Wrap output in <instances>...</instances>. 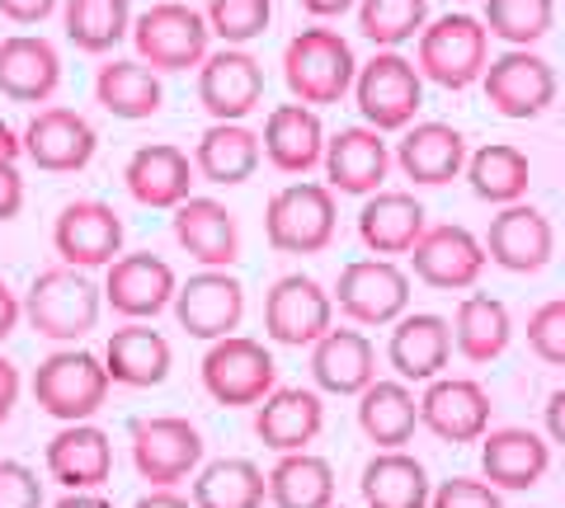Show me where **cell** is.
I'll list each match as a JSON object with an SVG mask.
<instances>
[{
	"label": "cell",
	"instance_id": "obj_1",
	"mask_svg": "<svg viewBox=\"0 0 565 508\" xmlns=\"http://www.w3.org/2000/svg\"><path fill=\"white\" fill-rule=\"evenodd\" d=\"M104 315V288L85 269L52 264L43 273H33V283L24 292V321L33 335L52 339L57 348L81 344L95 335Z\"/></svg>",
	"mask_w": 565,
	"mask_h": 508
},
{
	"label": "cell",
	"instance_id": "obj_2",
	"mask_svg": "<svg viewBox=\"0 0 565 508\" xmlns=\"http://www.w3.org/2000/svg\"><path fill=\"white\" fill-rule=\"evenodd\" d=\"M109 367H104L99 354L81 344H66V348H52V354L33 367V381L29 391L39 400V410L57 424H85L104 410L109 400Z\"/></svg>",
	"mask_w": 565,
	"mask_h": 508
},
{
	"label": "cell",
	"instance_id": "obj_3",
	"mask_svg": "<svg viewBox=\"0 0 565 508\" xmlns=\"http://www.w3.org/2000/svg\"><path fill=\"white\" fill-rule=\"evenodd\" d=\"M282 80H288L297 104H311V109L340 104L344 95H353V80H359L353 43L334 29H302L282 47Z\"/></svg>",
	"mask_w": 565,
	"mask_h": 508
},
{
	"label": "cell",
	"instance_id": "obj_4",
	"mask_svg": "<svg viewBox=\"0 0 565 508\" xmlns=\"http://www.w3.org/2000/svg\"><path fill=\"white\" fill-rule=\"evenodd\" d=\"M340 226V194L330 184L297 180L264 203V240L278 255H321Z\"/></svg>",
	"mask_w": 565,
	"mask_h": 508
},
{
	"label": "cell",
	"instance_id": "obj_5",
	"mask_svg": "<svg viewBox=\"0 0 565 508\" xmlns=\"http://www.w3.org/2000/svg\"><path fill=\"white\" fill-rule=\"evenodd\" d=\"M199 377H203V391L226 410H255L264 396L278 391V363L250 335H226L217 344H207Z\"/></svg>",
	"mask_w": 565,
	"mask_h": 508
},
{
	"label": "cell",
	"instance_id": "obj_6",
	"mask_svg": "<svg viewBox=\"0 0 565 508\" xmlns=\"http://www.w3.org/2000/svg\"><path fill=\"white\" fill-rule=\"evenodd\" d=\"M415 66L424 80L444 85V90H467L490 66V29L476 14H444V20L424 24Z\"/></svg>",
	"mask_w": 565,
	"mask_h": 508
},
{
	"label": "cell",
	"instance_id": "obj_7",
	"mask_svg": "<svg viewBox=\"0 0 565 508\" xmlns=\"http://www.w3.org/2000/svg\"><path fill=\"white\" fill-rule=\"evenodd\" d=\"M207 14L184 6V0H161V6L141 10L132 20V47L137 62H147L151 72H189V66L207 62Z\"/></svg>",
	"mask_w": 565,
	"mask_h": 508
},
{
	"label": "cell",
	"instance_id": "obj_8",
	"mask_svg": "<svg viewBox=\"0 0 565 508\" xmlns=\"http://www.w3.org/2000/svg\"><path fill=\"white\" fill-rule=\"evenodd\" d=\"M330 296H334V311L349 325H367V329L396 325L411 311V269H401L396 259H382V255L349 259Z\"/></svg>",
	"mask_w": 565,
	"mask_h": 508
},
{
	"label": "cell",
	"instance_id": "obj_9",
	"mask_svg": "<svg viewBox=\"0 0 565 508\" xmlns=\"http://www.w3.org/2000/svg\"><path fill=\"white\" fill-rule=\"evenodd\" d=\"M353 104L367 128L377 132H405L415 122V114L424 109V76L411 57L401 52H373V62L359 66V80H353Z\"/></svg>",
	"mask_w": 565,
	"mask_h": 508
},
{
	"label": "cell",
	"instance_id": "obj_10",
	"mask_svg": "<svg viewBox=\"0 0 565 508\" xmlns=\"http://www.w3.org/2000/svg\"><path fill=\"white\" fill-rule=\"evenodd\" d=\"M132 466L151 489H180L203 466V433L184 414H151L132 424Z\"/></svg>",
	"mask_w": 565,
	"mask_h": 508
},
{
	"label": "cell",
	"instance_id": "obj_11",
	"mask_svg": "<svg viewBox=\"0 0 565 508\" xmlns=\"http://www.w3.org/2000/svg\"><path fill=\"white\" fill-rule=\"evenodd\" d=\"M481 90L500 118L527 122V118H542L556 104V72L533 47H509L500 57H490Z\"/></svg>",
	"mask_w": 565,
	"mask_h": 508
},
{
	"label": "cell",
	"instance_id": "obj_12",
	"mask_svg": "<svg viewBox=\"0 0 565 508\" xmlns=\"http://www.w3.org/2000/svg\"><path fill=\"white\" fill-rule=\"evenodd\" d=\"M334 329V296L311 273H282L264 296V335L282 348H311Z\"/></svg>",
	"mask_w": 565,
	"mask_h": 508
},
{
	"label": "cell",
	"instance_id": "obj_13",
	"mask_svg": "<svg viewBox=\"0 0 565 508\" xmlns=\"http://www.w3.org/2000/svg\"><path fill=\"white\" fill-rule=\"evenodd\" d=\"M170 311L189 339L217 344L226 335H236L245 321V283L232 269H199L189 283H180Z\"/></svg>",
	"mask_w": 565,
	"mask_h": 508
},
{
	"label": "cell",
	"instance_id": "obj_14",
	"mask_svg": "<svg viewBox=\"0 0 565 508\" xmlns=\"http://www.w3.org/2000/svg\"><path fill=\"white\" fill-rule=\"evenodd\" d=\"M122 236H128V226L99 198L66 203L57 221H52V250H57V259L71 269H85V273L109 269L122 255Z\"/></svg>",
	"mask_w": 565,
	"mask_h": 508
},
{
	"label": "cell",
	"instance_id": "obj_15",
	"mask_svg": "<svg viewBox=\"0 0 565 508\" xmlns=\"http://www.w3.org/2000/svg\"><path fill=\"white\" fill-rule=\"evenodd\" d=\"M486 245L476 231L457 221H438L419 236V245L411 250V278H419L424 288L434 292H471L486 273Z\"/></svg>",
	"mask_w": 565,
	"mask_h": 508
},
{
	"label": "cell",
	"instance_id": "obj_16",
	"mask_svg": "<svg viewBox=\"0 0 565 508\" xmlns=\"http://www.w3.org/2000/svg\"><path fill=\"white\" fill-rule=\"evenodd\" d=\"M104 306L122 321H156L161 311L174 306V292H180V278H174L170 259L151 255V250H132L118 255L109 269H104Z\"/></svg>",
	"mask_w": 565,
	"mask_h": 508
},
{
	"label": "cell",
	"instance_id": "obj_17",
	"mask_svg": "<svg viewBox=\"0 0 565 508\" xmlns=\"http://www.w3.org/2000/svg\"><path fill=\"white\" fill-rule=\"evenodd\" d=\"M481 245H486V259L494 269L527 278V273H542L546 264H552L556 231H552V217H546L542 207L509 203V207H500V213L490 217Z\"/></svg>",
	"mask_w": 565,
	"mask_h": 508
},
{
	"label": "cell",
	"instance_id": "obj_18",
	"mask_svg": "<svg viewBox=\"0 0 565 508\" xmlns=\"http://www.w3.org/2000/svg\"><path fill=\"white\" fill-rule=\"evenodd\" d=\"M490 391L476 377H434L419 396V424L429 429L438 443L467 447L481 443L490 433Z\"/></svg>",
	"mask_w": 565,
	"mask_h": 508
},
{
	"label": "cell",
	"instance_id": "obj_19",
	"mask_svg": "<svg viewBox=\"0 0 565 508\" xmlns=\"http://www.w3.org/2000/svg\"><path fill=\"white\" fill-rule=\"evenodd\" d=\"M396 155H392V142H386V132L367 128H340L326 142V184L334 188L340 198H373L377 188H386V174H392Z\"/></svg>",
	"mask_w": 565,
	"mask_h": 508
},
{
	"label": "cell",
	"instance_id": "obj_20",
	"mask_svg": "<svg viewBox=\"0 0 565 508\" xmlns=\"http://www.w3.org/2000/svg\"><path fill=\"white\" fill-rule=\"evenodd\" d=\"M99 132L95 122L66 109V104H47L24 122V161H33L47 174H81L95 161Z\"/></svg>",
	"mask_w": 565,
	"mask_h": 508
},
{
	"label": "cell",
	"instance_id": "obj_21",
	"mask_svg": "<svg viewBox=\"0 0 565 508\" xmlns=\"http://www.w3.org/2000/svg\"><path fill=\"white\" fill-rule=\"evenodd\" d=\"M199 104L212 122H245L264 104V66L245 47H217L199 66Z\"/></svg>",
	"mask_w": 565,
	"mask_h": 508
},
{
	"label": "cell",
	"instance_id": "obj_22",
	"mask_svg": "<svg viewBox=\"0 0 565 508\" xmlns=\"http://www.w3.org/2000/svg\"><path fill=\"white\" fill-rule=\"evenodd\" d=\"M193 184H199L193 155L174 142L137 147L128 155V165H122V188H128L141 207H156V213H174L184 198H193Z\"/></svg>",
	"mask_w": 565,
	"mask_h": 508
},
{
	"label": "cell",
	"instance_id": "obj_23",
	"mask_svg": "<svg viewBox=\"0 0 565 508\" xmlns=\"http://www.w3.org/2000/svg\"><path fill=\"white\" fill-rule=\"evenodd\" d=\"M452 363V321L434 311H405L392 325V339H386V367L401 381H419L429 387L434 377H444Z\"/></svg>",
	"mask_w": 565,
	"mask_h": 508
},
{
	"label": "cell",
	"instance_id": "obj_24",
	"mask_svg": "<svg viewBox=\"0 0 565 508\" xmlns=\"http://www.w3.org/2000/svg\"><path fill=\"white\" fill-rule=\"evenodd\" d=\"M170 231L180 240V250L203 269H232L241 259V221L226 203L193 194L174 207Z\"/></svg>",
	"mask_w": 565,
	"mask_h": 508
},
{
	"label": "cell",
	"instance_id": "obj_25",
	"mask_svg": "<svg viewBox=\"0 0 565 508\" xmlns=\"http://www.w3.org/2000/svg\"><path fill=\"white\" fill-rule=\"evenodd\" d=\"M326 122L311 104H278L264 118V132H259V147H264V161H269L278 174H311L321 170L326 161Z\"/></svg>",
	"mask_w": 565,
	"mask_h": 508
},
{
	"label": "cell",
	"instance_id": "obj_26",
	"mask_svg": "<svg viewBox=\"0 0 565 508\" xmlns=\"http://www.w3.org/2000/svg\"><path fill=\"white\" fill-rule=\"evenodd\" d=\"M326 429V400L316 387H278L255 406V437L269 452H311Z\"/></svg>",
	"mask_w": 565,
	"mask_h": 508
},
{
	"label": "cell",
	"instance_id": "obj_27",
	"mask_svg": "<svg viewBox=\"0 0 565 508\" xmlns=\"http://www.w3.org/2000/svg\"><path fill=\"white\" fill-rule=\"evenodd\" d=\"M396 165L419 188H444L457 174H467V137L452 122H411L396 142Z\"/></svg>",
	"mask_w": 565,
	"mask_h": 508
},
{
	"label": "cell",
	"instance_id": "obj_28",
	"mask_svg": "<svg viewBox=\"0 0 565 508\" xmlns=\"http://www.w3.org/2000/svg\"><path fill=\"white\" fill-rule=\"evenodd\" d=\"M47 476L62 489H104L114 476V443L99 424H62L43 452Z\"/></svg>",
	"mask_w": 565,
	"mask_h": 508
},
{
	"label": "cell",
	"instance_id": "obj_29",
	"mask_svg": "<svg viewBox=\"0 0 565 508\" xmlns=\"http://www.w3.org/2000/svg\"><path fill=\"white\" fill-rule=\"evenodd\" d=\"M424 231H429V213H424V203L411 188H377L359 207V240L367 245V255L382 259L411 255Z\"/></svg>",
	"mask_w": 565,
	"mask_h": 508
},
{
	"label": "cell",
	"instance_id": "obj_30",
	"mask_svg": "<svg viewBox=\"0 0 565 508\" xmlns=\"http://www.w3.org/2000/svg\"><path fill=\"white\" fill-rule=\"evenodd\" d=\"M104 367H109L114 387H132V391H151L161 387L174 367V348L161 329H151L147 321H128L104 339Z\"/></svg>",
	"mask_w": 565,
	"mask_h": 508
},
{
	"label": "cell",
	"instance_id": "obj_31",
	"mask_svg": "<svg viewBox=\"0 0 565 508\" xmlns=\"http://www.w3.org/2000/svg\"><path fill=\"white\" fill-rule=\"evenodd\" d=\"M311 381L326 396H363L377 381V348L363 329L334 325L311 344Z\"/></svg>",
	"mask_w": 565,
	"mask_h": 508
},
{
	"label": "cell",
	"instance_id": "obj_32",
	"mask_svg": "<svg viewBox=\"0 0 565 508\" xmlns=\"http://www.w3.org/2000/svg\"><path fill=\"white\" fill-rule=\"evenodd\" d=\"M62 85V57L47 39L10 33L0 39V95L10 104H47Z\"/></svg>",
	"mask_w": 565,
	"mask_h": 508
},
{
	"label": "cell",
	"instance_id": "obj_33",
	"mask_svg": "<svg viewBox=\"0 0 565 508\" xmlns=\"http://www.w3.org/2000/svg\"><path fill=\"white\" fill-rule=\"evenodd\" d=\"M552 471V443L533 429H490L481 437V476L494 489H533Z\"/></svg>",
	"mask_w": 565,
	"mask_h": 508
},
{
	"label": "cell",
	"instance_id": "obj_34",
	"mask_svg": "<svg viewBox=\"0 0 565 508\" xmlns=\"http://www.w3.org/2000/svg\"><path fill=\"white\" fill-rule=\"evenodd\" d=\"M264 161L259 132L245 122H207L203 137L193 142V170L203 184L217 188H236L245 180H255V170Z\"/></svg>",
	"mask_w": 565,
	"mask_h": 508
},
{
	"label": "cell",
	"instance_id": "obj_35",
	"mask_svg": "<svg viewBox=\"0 0 565 508\" xmlns=\"http://www.w3.org/2000/svg\"><path fill=\"white\" fill-rule=\"evenodd\" d=\"M359 429L377 452L405 447L419 429V396L411 381L401 377H377L373 387L359 396Z\"/></svg>",
	"mask_w": 565,
	"mask_h": 508
},
{
	"label": "cell",
	"instance_id": "obj_36",
	"mask_svg": "<svg viewBox=\"0 0 565 508\" xmlns=\"http://www.w3.org/2000/svg\"><path fill=\"white\" fill-rule=\"evenodd\" d=\"M359 489L367 508H429V495H434L429 471L405 447L373 452L359 476Z\"/></svg>",
	"mask_w": 565,
	"mask_h": 508
},
{
	"label": "cell",
	"instance_id": "obj_37",
	"mask_svg": "<svg viewBox=\"0 0 565 508\" xmlns=\"http://www.w3.org/2000/svg\"><path fill=\"white\" fill-rule=\"evenodd\" d=\"M514 339V315L500 296L490 292H467L452 311V348L462 354L467 363H494Z\"/></svg>",
	"mask_w": 565,
	"mask_h": 508
},
{
	"label": "cell",
	"instance_id": "obj_38",
	"mask_svg": "<svg viewBox=\"0 0 565 508\" xmlns=\"http://www.w3.org/2000/svg\"><path fill=\"white\" fill-rule=\"evenodd\" d=\"M467 184H471V194L490 207L523 203L527 184H533V161H527V151L514 142H486L467 155Z\"/></svg>",
	"mask_w": 565,
	"mask_h": 508
},
{
	"label": "cell",
	"instance_id": "obj_39",
	"mask_svg": "<svg viewBox=\"0 0 565 508\" xmlns=\"http://www.w3.org/2000/svg\"><path fill=\"white\" fill-rule=\"evenodd\" d=\"M95 104L122 122L156 118L166 104L161 72H151L147 62H104L95 76Z\"/></svg>",
	"mask_w": 565,
	"mask_h": 508
},
{
	"label": "cell",
	"instance_id": "obj_40",
	"mask_svg": "<svg viewBox=\"0 0 565 508\" xmlns=\"http://www.w3.org/2000/svg\"><path fill=\"white\" fill-rule=\"evenodd\" d=\"M193 508H264L269 476L250 457H217L193 476Z\"/></svg>",
	"mask_w": 565,
	"mask_h": 508
},
{
	"label": "cell",
	"instance_id": "obj_41",
	"mask_svg": "<svg viewBox=\"0 0 565 508\" xmlns=\"http://www.w3.org/2000/svg\"><path fill=\"white\" fill-rule=\"evenodd\" d=\"M274 508H330L334 504V466L321 452H282L269 471Z\"/></svg>",
	"mask_w": 565,
	"mask_h": 508
},
{
	"label": "cell",
	"instance_id": "obj_42",
	"mask_svg": "<svg viewBox=\"0 0 565 508\" xmlns=\"http://www.w3.org/2000/svg\"><path fill=\"white\" fill-rule=\"evenodd\" d=\"M66 39L90 57L114 52L122 39H132V10L128 0H66L62 6Z\"/></svg>",
	"mask_w": 565,
	"mask_h": 508
},
{
	"label": "cell",
	"instance_id": "obj_43",
	"mask_svg": "<svg viewBox=\"0 0 565 508\" xmlns=\"http://www.w3.org/2000/svg\"><path fill=\"white\" fill-rule=\"evenodd\" d=\"M429 24V0H359V33L377 52L401 47Z\"/></svg>",
	"mask_w": 565,
	"mask_h": 508
},
{
	"label": "cell",
	"instance_id": "obj_44",
	"mask_svg": "<svg viewBox=\"0 0 565 508\" xmlns=\"http://www.w3.org/2000/svg\"><path fill=\"white\" fill-rule=\"evenodd\" d=\"M556 20V0H486V29L490 39H500L509 47H533L552 33Z\"/></svg>",
	"mask_w": 565,
	"mask_h": 508
},
{
	"label": "cell",
	"instance_id": "obj_45",
	"mask_svg": "<svg viewBox=\"0 0 565 508\" xmlns=\"http://www.w3.org/2000/svg\"><path fill=\"white\" fill-rule=\"evenodd\" d=\"M207 29L222 47H245L255 43L274 20V0H207Z\"/></svg>",
	"mask_w": 565,
	"mask_h": 508
},
{
	"label": "cell",
	"instance_id": "obj_46",
	"mask_svg": "<svg viewBox=\"0 0 565 508\" xmlns=\"http://www.w3.org/2000/svg\"><path fill=\"white\" fill-rule=\"evenodd\" d=\"M527 348L542 363L565 367V296H552V302H542L527 315Z\"/></svg>",
	"mask_w": 565,
	"mask_h": 508
},
{
	"label": "cell",
	"instance_id": "obj_47",
	"mask_svg": "<svg viewBox=\"0 0 565 508\" xmlns=\"http://www.w3.org/2000/svg\"><path fill=\"white\" fill-rule=\"evenodd\" d=\"M429 508H504L500 489L490 480H476V476H452L444 485H434Z\"/></svg>",
	"mask_w": 565,
	"mask_h": 508
},
{
	"label": "cell",
	"instance_id": "obj_48",
	"mask_svg": "<svg viewBox=\"0 0 565 508\" xmlns=\"http://www.w3.org/2000/svg\"><path fill=\"white\" fill-rule=\"evenodd\" d=\"M0 508H43V480L24 462H0Z\"/></svg>",
	"mask_w": 565,
	"mask_h": 508
},
{
	"label": "cell",
	"instance_id": "obj_49",
	"mask_svg": "<svg viewBox=\"0 0 565 508\" xmlns=\"http://www.w3.org/2000/svg\"><path fill=\"white\" fill-rule=\"evenodd\" d=\"M24 213V174L20 165H0V221H14Z\"/></svg>",
	"mask_w": 565,
	"mask_h": 508
},
{
	"label": "cell",
	"instance_id": "obj_50",
	"mask_svg": "<svg viewBox=\"0 0 565 508\" xmlns=\"http://www.w3.org/2000/svg\"><path fill=\"white\" fill-rule=\"evenodd\" d=\"M57 6L62 0H0V14H6L10 24H43Z\"/></svg>",
	"mask_w": 565,
	"mask_h": 508
},
{
	"label": "cell",
	"instance_id": "obj_51",
	"mask_svg": "<svg viewBox=\"0 0 565 508\" xmlns=\"http://www.w3.org/2000/svg\"><path fill=\"white\" fill-rule=\"evenodd\" d=\"M20 391H24V377L20 367H14L6 354H0V424L14 414V406H20Z\"/></svg>",
	"mask_w": 565,
	"mask_h": 508
},
{
	"label": "cell",
	"instance_id": "obj_52",
	"mask_svg": "<svg viewBox=\"0 0 565 508\" xmlns=\"http://www.w3.org/2000/svg\"><path fill=\"white\" fill-rule=\"evenodd\" d=\"M20 321H24V296L14 292L6 278H0V344H6L14 329H20Z\"/></svg>",
	"mask_w": 565,
	"mask_h": 508
},
{
	"label": "cell",
	"instance_id": "obj_53",
	"mask_svg": "<svg viewBox=\"0 0 565 508\" xmlns=\"http://www.w3.org/2000/svg\"><path fill=\"white\" fill-rule=\"evenodd\" d=\"M542 424H546V437L565 447V387H556L552 396H546V406H542Z\"/></svg>",
	"mask_w": 565,
	"mask_h": 508
},
{
	"label": "cell",
	"instance_id": "obj_54",
	"mask_svg": "<svg viewBox=\"0 0 565 508\" xmlns=\"http://www.w3.org/2000/svg\"><path fill=\"white\" fill-rule=\"evenodd\" d=\"M52 508H114V499L104 495V489H66Z\"/></svg>",
	"mask_w": 565,
	"mask_h": 508
},
{
	"label": "cell",
	"instance_id": "obj_55",
	"mask_svg": "<svg viewBox=\"0 0 565 508\" xmlns=\"http://www.w3.org/2000/svg\"><path fill=\"white\" fill-rule=\"evenodd\" d=\"M24 155V132H14L6 118H0V165H20Z\"/></svg>",
	"mask_w": 565,
	"mask_h": 508
},
{
	"label": "cell",
	"instance_id": "obj_56",
	"mask_svg": "<svg viewBox=\"0 0 565 508\" xmlns=\"http://www.w3.org/2000/svg\"><path fill=\"white\" fill-rule=\"evenodd\" d=\"M132 508H193V499H184L180 489H147Z\"/></svg>",
	"mask_w": 565,
	"mask_h": 508
},
{
	"label": "cell",
	"instance_id": "obj_57",
	"mask_svg": "<svg viewBox=\"0 0 565 508\" xmlns=\"http://www.w3.org/2000/svg\"><path fill=\"white\" fill-rule=\"evenodd\" d=\"M311 20H334V14H344V10H353L359 0H297Z\"/></svg>",
	"mask_w": 565,
	"mask_h": 508
},
{
	"label": "cell",
	"instance_id": "obj_58",
	"mask_svg": "<svg viewBox=\"0 0 565 508\" xmlns=\"http://www.w3.org/2000/svg\"><path fill=\"white\" fill-rule=\"evenodd\" d=\"M330 508H344V504H330Z\"/></svg>",
	"mask_w": 565,
	"mask_h": 508
}]
</instances>
